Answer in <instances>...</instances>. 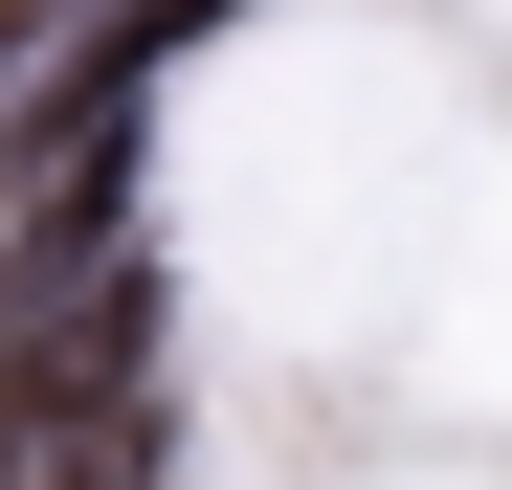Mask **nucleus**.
Segmentation results:
<instances>
[{"label":"nucleus","instance_id":"nucleus-1","mask_svg":"<svg viewBox=\"0 0 512 490\" xmlns=\"http://www.w3.org/2000/svg\"><path fill=\"white\" fill-rule=\"evenodd\" d=\"M112 401H156V223L0 268V468L67 446V424H112Z\"/></svg>","mask_w":512,"mask_h":490},{"label":"nucleus","instance_id":"nucleus-3","mask_svg":"<svg viewBox=\"0 0 512 490\" xmlns=\"http://www.w3.org/2000/svg\"><path fill=\"white\" fill-rule=\"evenodd\" d=\"M179 468V424H156V401H112V424H67V446H23L0 490H156Z\"/></svg>","mask_w":512,"mask_h":490},{"label":"nucleus","instance_id":"nucleus-2","mask_svg":"<svg viewBox=\"0 0 512 490\" xmlns=\"http://www.w3.org/2000/svg\"><path fill=\"white\" fill-rule=\"evenodd\" d=\"M201 23H245V0H134V23L0 134V223H23V245H112V179H134V134H156V67H179Z\"/></svg>","mask_w":512,"mask_h":490}]
</instances>
